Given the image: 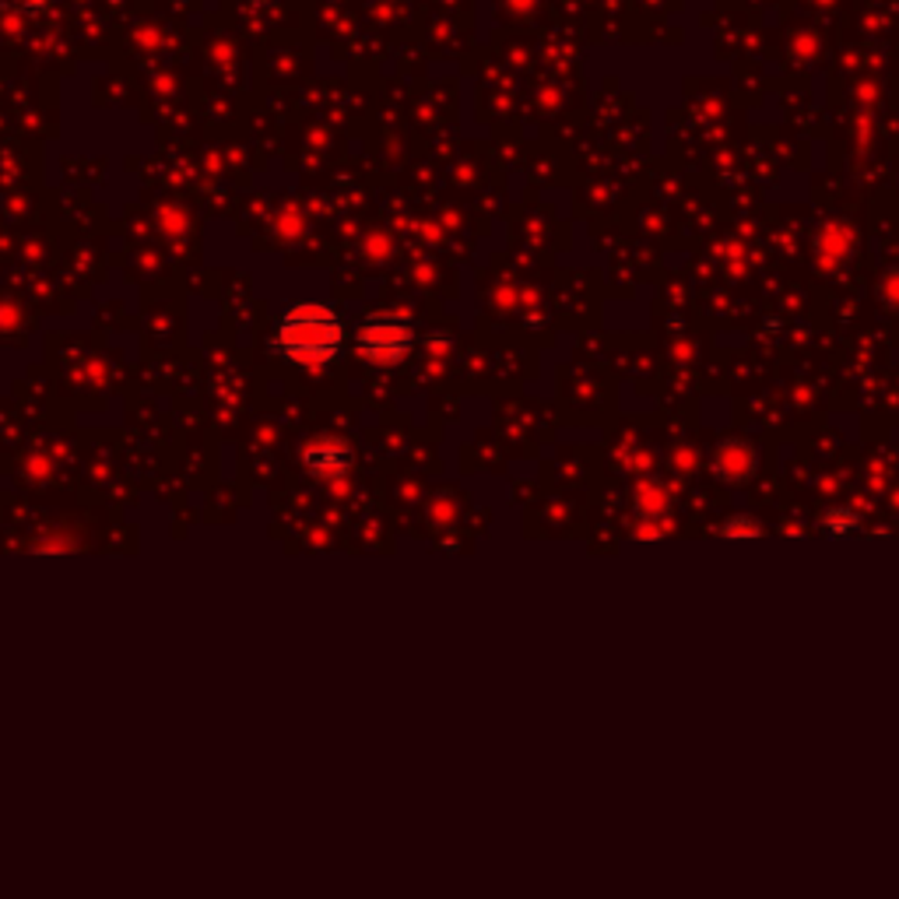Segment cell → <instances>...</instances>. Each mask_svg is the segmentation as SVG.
I'll return each instance as SVG.
<instances>
[{"instance_id": "6da1fadb", "label": "cell", "mask_w": 899, "mask_h": 899, "mask_svg": "<svg viewBox=\"0 0 899 899\" xmlns=\"http://www.w3.org/2000/svg\"><path fill=\"white\" fill-rule=\"evenodd\" d=\"M345 348V320L320 302L288 307L274 327V352L302 370H324Z\"/></svg>"}, {"instance_id": "7a4b0ae2", "label": "cell", "mask_w": 899, "mask_h": 899, "mask_svg": "<svg viewBox=\"0 0 899 899\" xmlns=\"http://www.w3.org/2000/svg\"><path fill=\"white\" fill-rule=\"evenodd\" d=\"M415 348V330L404 316H365L355 330V352L376 370H394Z\"/></svg>"}, {"instance_id": "3957f363", "label": "cell", "mask_w": 899, "mask_h": 899, "mask_svg": "<svg viewBox=\"0 0 899 899\" xmlns=\"http://www.w3.org/2000/svg\"><path fill=\"white\" fill-rule=\"evenodd\" d=\"M352 444L341 436H316L302 447V467L320 482H338L352 471Z\"/></svg>"}, {"instance_id": "277c9868", "label": "cell", "mask_w": 899, "mask_h": 899, "mask_svg": "<svg viewBox=\"0 0 899 899\" xmlns=\"http://www.w3.org/2000/svg\"><path fill=\"white\" fill-rule=\"evenodd\" d=\"M756 471V447L749 439H724L713 450V475L724 482H745Z\"/></svg>"}, {"instance_id": "5b68a950", "label": "cell", "mask_w": 899, "mask_h": 899, "mask_svg": "<svg viewBox=\"0 0 899 899\" xmlns=\"http://www.w3.org/2000/svg\"><path fill=\"white\" fill-rule=\"evenodd\" d=\"M854 250V233L844 225H826L822 233L815 236V253H819V261L822 264H840L844 257Z\"/></svg>"}, {"instance_id": "8992f818", "label": "cell", "mask_w": 899, "mask_h": 899, "mask_svg": "<svg viewBox=\"0 0 899 899\" xmlns=\"http://www.w3.org/2000/svg\"><path fill=\"white\" fill-rule=\"evenodd\" d=\"M882 296H886L889 307H899V271H892L886 282H882Z\"/></svg>"}]
</instances>
